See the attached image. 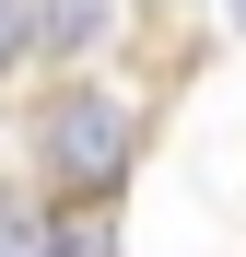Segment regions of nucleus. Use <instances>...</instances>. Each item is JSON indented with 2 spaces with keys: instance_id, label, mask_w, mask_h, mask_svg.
<instances>
[{
  "instance_id": "1",
  "label": "nucleus",
  "mask_w": 246,
  "mask_h": 257,
  "mask_svg": "<svg viewBox=\"0 0 246 257\" xmlns=\"http://www.w3.org/2000/svg\"><path fill=\"white\" fill-rule=\"evenodd\" d=\"M35 164H47V187L70 210H106L117 187H129V164H141V105H117V94H59L47 117H35Z\"/></svg>"
},
{
  "instance_id": "2",
  "label": "nucleus",
  "mask_w": 246,
  "mask_h": 257,
  "mask_svg": "<svg viewBox=\"0 0 246 257\" xmlns=\"http://www.w3.org/2000/svg\"><path fill=\"white\" fill-rule=\"evenodd\" d=\"M0 257H117V222L70 210V199H12L0 210Z\"/></svg>"
},
{
  "instance_id": "3",
  "label": "nucleus",
  "mask_w": 246,
  "mask_h": 257,
  "mask_svg": "<svg viewBox=\"0 0 246 257\" xmlns=\"http://www.w3.org/2000/svg\"><path fill=\"white\" fill-rule=\"evenodd\" d=\"M106 12H117V0H35V47H59V59L106 47Z\"/></svg>"
},
{
  "instance_id": "4",
  "label": "nucleus",
  "mask_w": 246,
  "mask_h": 257,
  "mask_svg": "<svg viewBox=\"0 0 246 257\" xmlns=\"http://www.w3.org/2000/svg\"><path fill=\"white\" fill-rule=\"evenodd\" d=\"M24 47H35V0H0V82L24 70Z\"/></svg>"
},
{
  "instance_id": "5",
  "label": "nucleus",
  "mask_w": 246,
  "mask_h": 257,
  "mask_svg": "<svg viewBox=\"0 0 246 257\" xmlns=\"http://www.w3.org/2000/svg\"><path fill=\"white\" fill-rule=\"evenodd\" d=\"M234 35H246V0H234Z\"/></svg>"
}]
</instances>
